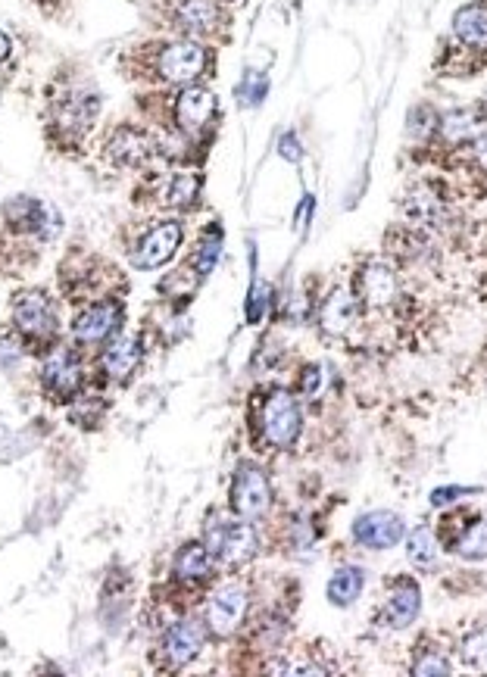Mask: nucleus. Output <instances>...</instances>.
I'll return each instance as SVG.
<instances>
[{
    "mask_svg": "<svg viewBox=\"0 0 487 677\" xmlns=\"http://www.w3.org/2000/svg\"><path fill=\"white\" fill-rule=\"evenodd\" d=\"M200 194V178L194 172H178L169 185V203L178 206V210H191Z\"/></svg>",
    "mask_w": 487,
    "mask_h": 677,
    "instance_id": "obj_25",
    "label": "nucleus"
},
{
    "mask_svg": "<svg viewBox=\"0 0 487 677\" xmlns=\"http://www.w3.org/2000/svg\"><path fill=\"white\" fill-rule=\"evenodd\" d=\"M472 150H475V156H478V163L487 169V135H481V138H475V144H472Z\"/></svg>",
    "mask_w": 487,
    "mask_h": 677,
    "instance_id": "obj_34",
    "label": "nucleus"
},
{
    "mask_svg": "<svg viewBox=\"0 0 487 677\" xmlns=\"http://www.w3.org/2000/svg\"><path fill=\"white\" fill-rule=\"evenodd\" d=\"M419 606H422L419 590L413 584H403L391 593L388 609H384V621H388L391 628H409L419 615Z\"/></svg>",
    "mask_w": 487,
    "mask_h": 677,
    "instance_id": "obj_19",
    "label": "nucleus"
},
{
    "mask_svg": "<svg viewBox=\"0 0 487 677\" xmlns=\"http://www.w3.org/2000/svg\"><path fill=\"white\" fill-rule=\"evenodd\" d=\"M13 322L29 337H50L57 331L54 303H50L47 294H41V291L22 294V297H16V306H13Z\"/></svg>",
    "mask_w": 487,
    "mask_h": 677,
    "instance_id": "obj_6",
    "label": "nucleus"
},
{
    "mask_svg": "<svg viewBox=\"0 0 487 677\" xmlns=\"http://www.w3.org/2000/svg\"><path fill=\"white\" fill-rule=\"evenodd\" d=\"M94 116H97V97H66V103L60 107V125L75 128V132H85Z\"/></svg>",
    "mask_w": 487,
    "mask_h": 677,
    "instance_id": "obj_23",
    "label": "nucleus"
},
{
    "mask_svg": "<svg viewBox=\"0 0 487 677\" xmlns=\"http://www.w3.org/2000/svg\"><path fill=\"white\" fill-rule=\"evenodd\" d=\"M216 119V97L203 88H188L175 100V122L182 132L197 135Z\"/></svg>",
    "mask_w": 487,
    "mask_h": 677,
    "instance_id": "obj_11",
    "label": "nucleus"
},
{
    "mask_svg": "<svg viewBox=\"0 0 487 677\" xmlns=\"http://www.w3.org/2000/svg\"><path fill=\"white\" fill-rule=\"evenodd\" d=\"M403 534H406V525L394 512H369L356 518L353 525V537L363 546H369V550H388V546L403 540Z\"/></svg>",
    "mask_w": 487,
    "mask_h": 677,
    "instance_id": "obj_8",
    "label": "nucleus"
},
{
    "mask_svg": "<svg viewBox=\"0 0 487 677\" xmlns=\"http://www.w3.org/2000/svg\"><path fill=\"white\" fill-rule=\"evenodd\" d=\"M472 128H475V116L466 113V110H456V113L444 116V122H441V132H444V138H450V141L469 138V135H472Z\"/></svg>",
    "mask_w": 487,
    "mask_h": 677,
    "instance_id": "obj_27",
    "label": "nucleus"
},
{
    "mask_svg": "<svg viewBox=\"0 0 487 677\" xmlns=\"http://www.w3.org/2000/svg\"><path fill=\"white\" fill-rule=\"evenodd\" d=\"M119 322H122V309L116 303L91 306L85 316H79V322H75V337H79L82 344H100L107 341L110 334H116Z\"/></svg>",
    "mask_w": 487,
    "mask_h": 677,
    "instance_id": "obj_13",
    "label": "nucleus"
},
{
    "mask_svg": "<svg viewBox=\"0 0 487 677\" xmlns=\"http://www.w3.org/2000/svg\"><path fill=\"white\" fill-rule=\"evenodd\" d=\"M463 659L472 665H487V628L463 640Z\"/></svg>",
    "mask_w": 487,
    "mask_h": 677,
    "instance_id": "obj_30",
    "label": "nucleus"
},
{
    "mask_svg": "<svg viewBox=\"0 0 487 677\" xmlns=\"http://www.w3.org/2000/svg\"><path fill=\"white\" fill-rule=\"evenodd\" d=\"M303 375H306V378H303V390H306V394H313V390H316V384L322 381V378H319L322 372H319V369H306Z\"/></svg>",
    "mask_w": 487,
    "mask_h": 677,
    "instance_id": "obj_33",
    "label": "nucleus"
},
{
    "mask_svg": "<svg viewBox=\"0 0 487 677\" xmlns=\"http://www.w3.org/2000/svg\"><path fill=\"white\" fill-rule=\"evenodd\" d=\"M203 66H207V54H203V47L194 41L172 44L160 57V72L166 82H194L203 72Z\"/></svg>",
    "mask_w": 487,
    "mask_h": 677,
    "instance_id": "obj_10",
    "label": "nucleus"
},
{
    "mask_svg": "<svg viewBox=\"0 0 487 677\" xmlns=\"http://www.w3.org/2000/svg\"><path fill=\"white\" fill-rule=\"evenodd\" d=\"M247 612V590L244 587H222L213 600H210V609H207V621L213 634L219 637H228L238 631V624Z\"/></svg>",
    "mask_w": 487,
    "mask_h": 677,
    "instance_id": "obj_9",
    "label": "nucleus"
},
{
    "mask_svg": "<svg viewBox=\"0 0 487 677\" xmlns=\"http://www.w3.org/2000/svg\"><path fill=\"white\" fill-rule=\"evenodd\" d=\"M219 244H222V234H219V231H213L210 238L200 244V253H197V259H194V266H197L200 275H210V272H213L216 259H219Z\"/></svg>",
    "mask_w": 487,
    "mask_h": 677,
    "instance_id": "obj_29",
    "label": "nucleus"
},
{
    "mask_svg": "<svg viewBox=\"0 0 487 677\" xmlns=\"http://www.w3.org/2000/svg\"><path fill=\"white\" fill-rule=\"evenodd\" d=\"M182 244V225L178 222H160L144 234V241L135 250V266L138 269H160L166 266L172 253Z\"/></svg>",
    "mask_w": 487,
    "mask_h": 677,
    "instance_id": "obj_7",
    "label": "nucleus"
},
{
    "mask_svg": "<svg viewBox=\"0 0 487 677\" xmlns=\"http://www.w3.org/2000/svg\"><path fill=\"white\" fill-rule=\"evenodd\" d=\"M281 147H285V156H288V160H297V156H300V153H297V141H291V138H285V144H281Z\"/></svg>",
    "mask_w": 487,
    "mask_h": 677,
    "instance_id": "obj_35",
    "label": "nucleus"
},
{
    "mask_svg": "<svg viewBox=\"0 0 487 677\" xmlns=\"http://www.w3.org/2000/svg\"><path fill=\"white\" fill-rule=\"evenodd\" d=\"M50 210L44 203H38V200H32V197H19V200H13L10 206H7V219L16 225V228H22V231H41L44 234V216H47Z\"/></svg>",
    "mask_w": 487,
    "mask_h": 677,
    "instance_id": "obj_22",
    "label": "nucleus"
},
{
    "mask_svg": "<svg viewBox=\"0 0 487 677\" xmlns=\"http://www.w3.org/2000/svg\"><path fill=\"white\" fill-rule=\"evenodd\" d=\"M409 562L422 571L434 568V562H438V543H434L428 528H419V531H413V537H409Z\"/></svg>",
    "mask_w": 487,
    "mask_h": 677,
    "instance_id": "obj_24",
    "label": "nucleus"
},
{
    "mask_svg": "<svg viewBox=\"0 0 487 677\" xmlns=\"http://www.w3.org/2000/svg\"><path fill=\"white\" fill-rule=\"evenodd\" d=\"M7 54H10V41H7V35H4V32H0V60H4Z\"/></svg>",
    "mask_w": 487,
    "mask_h": 677,
    "instance_id": "obj_36",
    "label": "nucleus"
},
{
    "mask_svg": "<svg viewBox=\"0 0 487 677\" xmlns=\"http://www.w3.org/2000/svg\"><path fill=\"white\" fill-rule=\"evenodd\" d=\"M272 503V487L269 478L260 472V468L244 465L241 472L235 475L232 484V506L241 518H260Z\"/></svg>",
    "mask_w": 487,
    "mask_h": 677,
    "instance_id": "obj_4",
    "label": "nucleus"
},
{
    "mask_svg": "<svg viewBox=\"0 0 487 677\" xmlns=\"http://www.w3.org/2000/svg\"><path fill=\"white\" fill-rule=\"evenodd\" d=\"M150 150H153L150 138L138 132V128H119L110 141V156L122 166H141L150 156Z\"/></svg>",
    "mask_w": 487,
    "mask_h": 677,
    "instance_id": "obj_15",
    "label": "nucleus"
},
{
    "mask_svg": "<svg viewBox=\"0 0 487 677\" xmlns=\"http://www.w3.org/2000/svg\"><path fill=\"white\" fill-rule=\"evenodd\" d=\"M459 41L472 47H487V7H463L453 19Z\"/></svg>",
    "mask_w": 487,
    "mask_h": 677,
    "instance_id": "obj_20",
    "label": "nucleus"
},
{
    "mask_svg": "<svg viewBox=\"0 0 487 677\" xmlns=\"http://www.w3.org/2000/svg\"><path fill=\"white\" fill-rule=\"evenodd\" d=\"M413 674H450V662L438 653H425L416 665H413Z\"/></svg>",
    "mask_w": 487,
    "mask_h": 677,
    "instance_id": "obj_31",
    "label": "nucleus"
},
{
    "mask_svg": "<svg viewBox=\"0 0 487 677\" xmlns=\"http://www.w3.org/2000/svg\"><path fill=\"white\" fill-rule=\"evenodd\" d=\"M207 643V628L197 618H182L172 624L163 640V668H182L188 665Z\"/></svg>",
    "mask_w": 487,
    "mask_h": 677,
    "instance_id": "obj_5",
    "label": "nucleus"
},
{
    "mask_svg": "<svg viewBox=\"0 0 487 677\" xmlns=\"http://www.w3.org/2000/svg\"><path fill=\"white\" fill-rule=\"evenodd\" d=\"M207 550L228 565H241L256 556V531L244 522H225L216 518L207 528Z\"/></svg>",
    "mask_w": 487,
    "mask_h": 677,
    "instance_id": "obj_2",
    "label": "nucleus"
},
{
    "mask_svg": "<svg viewBox=\"0 0 487 677\" xmlns=\"http://www.w3.org/2000/svg\"><path fill=\"white\" fill-rule=\"evenodd\" d=\"M356 316H360V303L353 300L350 291H335L325 303H322V312H319V322L328 334H344L353 328Z\"/></svg>",
    "mask_w": 487,
    "mask_h": 677,
    "instance_id": "obj_14",
    "label": "nucleus"
},
{
    "mask_svg": "<svg viewBox=\"0 0 487 677\" xmlns=\"http://www.w3.org/2000/svg\"><path fill=\"white\" fill-rule=\"evenodd\" d=\"M360 593H363V571L353 568V565L335 571V578L328 581V600L335 606L356 603V600H360Z\"/></svg>",
    "mask_w": 487,
    "mask_h": 677,
    "instance_id": "obj_21",
    "label": "nucleus"
},
{
    "mask_svg": "<svg viewBox=\"0 0 487 677\" xmlns=\"http://www.w3.org/2000/svg\"><path fill=\"white\" fill-rule=\"evenodd\" d=\"M41 384L50 397H57V403L72 400L82 387V362L75 359V353H69V350H54L44 362Z\"/></svg>",
    "mask_w": 487,
    "mask_h": 677,
    "instance_id": "obj_3",
    "label": "nucleus"
},
{
    "mask_svg": "<svg viewBox=\"0 0 487 677\" xmlns=\"http://www.w3.org/2000/svg\"><path fill=\"white\" fill-rule=\"evenodd\" d=\"M175 19L182 22V29L197 32V35H207V32L216 29L219 10H216L213 0H178Z\"/></svg>",
    "mask_w": 487,
    "mask_h": 677,
    "instance_id": "obj_18",
    "label": "nucleus"
},
{
    "mask_svg": "<svg viewBox=\"0 0 487 677\" xmlns=\"http://www.w3.org/2000/svg\"><path fill=\"white\" fill-rule=\"evenodd\" d=\"M300 406L294 400V394L288 390H272L266 409H263V431L272 447L288 450L294 447V440L300 437Z\"/></svg>",
    "mask_w": 487,
    "mask_h": 677,
    "instance_id": "obj_1",
    "label": "nucleus"
},
{
    "mask_svg": "<svg viewBox=\"0 0 487 677\" xmlns=\"http://www.w3.org/2000/svg\"><path fill=\"white\" fill-rule=\"evenodd\" d=\"M210 571H213V553L203 543H188V546H182V550H178V556H175V575L182 578V581H191V584L207 581Z\"/></svg>",
    "mask_w": 487,
    "mask_h": 677,
    "instance_id": "obj_17",
    "label": "nucleus"
},
{
    "mask_svg": "<svg viewBox=\"0 0 487 677\" xmlns=\"http://www.w3.org/2000/svg\"><path fill=\"white\" fill-rule=\"evenodd\" d=\"M141 344L135 341V337H122V341H116L107 353H104V372L116 381H125L128 375H132L138 366H141Z\"/></svg>",
    "mask_w": 487,
    "mask_h": 677,
    "instance_id": "obj_16",
    "label": "nucleus"
},
{
    "mask_svg": "<svg viewBox=\"0 0 487 677\" xmlns=\"http://www.w3.org/2000/svg\"><path fill=\"white\" fill-rule=\"evenodd\" d=\"M456 553L463 559H472V562L487 559V522H475L463 537H459Z\"/></svg>",
    "mask_w": 487,
    "mask_h": 677,
    "instance_id": "obj_26",
    "label": "nucleus"
},
{
    "mask_svg": "<svg viewBox=\"0 0 487 677\" xmlns=\"http://www.w3.org/2000/svg\"><path fill=\"white\" fill-rule=\"evenodd\" d=\"M356 288H360V297L366 306H372V309L391 306L397 300V275L384 263H372L360 272V278H356Z\"/></svg>",
    "mask_w": 487,
    "mask_h": 677,
    "instance_id": "obj_12",
    "label": "nucleus"
},
{
    "mask_svg": "<svg viewBox=\"0 0 487 677\" xmlns=\"http://www.w3.org/2000/svg\"><path fill=\"white\" fill-rule=\"evenodd\" d=\"M409 213H413L416 219H422V222H431V219H438V213H441V203H438V197H431L428 191H419V194H413L409 197Z\"/></svg>",
    "mask_w": 487,
    "mask_h": 677,
    "instance_id": "obj_28",
    "label": "nucleus"
},
{
    "mask_svg": "<svg viewBox=\"0 0 487 677\" xmlns=\"http://www.w3.org/2000/svg\"><path fill=\"white\" fill-rule=\"evenodd\" d=\"M469 493H478V490H466V487H447V490H434L431 493V503L434 506H450V503H456V497H469Z\"/></svg>",
    "mask_w": 487,
    "mask_h": 677,
    "instance_id": "obj_32",
    "label": "nucleus"
}]
</instances>
